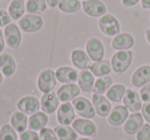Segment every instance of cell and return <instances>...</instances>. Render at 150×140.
Segmentation results:
<instances>
[{
    "label": "cell",
    "mask_w": 150,
    "mask_h": 140,
    "mask_svg": "<svg viewBox=\"0 0 150 140\" xmlns=\"http://www.w3.org/2000/svg\"><path fill=\"white\" fill-rule=\"evenodd\" d=\"M133 61V54L129 50H119L115 53L111 60L112 69L116 73H122L127 71Z\"/></svg>",
    "instance_id": "cell-1"
},
{
    "label": "cell",
    "mask_w": 150,
    "mask_h": 140,
    "mask_svg": "<svg viewBox=\"0 0 150 140\" xmlns=\"http://www.w3.org/2000/svg\"><path fill=\"white\" fill-rule=\"evenodd\" d=\"M18 108L25 114H34L38 111L40 107L39 100L35 97L27 96L22 98L17 104Z\"/></svg>",
    "instance_id": "cell-10"
},
{
    "label": "cell",
    "mask_w": 150,
    "mask_h": 140,
    "mask_svg": "<svg viewBox=\"0 0 150 140\" xmlns=\"http://www.w3.org/2000/svg\"><path fill=\"white\" fill-rule=\"evenodd\" d=\"M137 140H150V126L148 124L143 125L138 131Z\"/></svg>",
    "instance_id": "cell-35"
},
{
    "label": "cell",
    "mask_w": 150,
    "mask_h": 140,
    "mask_svg": "<svg viewBox=\"0 0 150 140\" xmlns=\"http://www.w3.org/2000/svg\"><path fill=\"white\" fill-rule=\"evenodd\" d=\"M11 16L4 9H0V27L6 26L11 23Z\"/></svg>",
    "instance_id": "cell-37"
},
{
    "label": "cell",
    "mask_w": 150,
    "mask_h": 140,
    "mask_svg": "<svg viewBox=\"0 0 150 140\" xmlns=\"http://www.w3.org/2000/svg\"><path fill=\"white\" fill-rule=\"evenodd\" d=\"M5 41L9 48L13 50H18L21 43V32L16 24H8L4 29Z\"/></svg>",
    "instance_id": "cell-7"
},
{
    "label": "cell",
    "mask_w": 150,
    "mask_h": 140,
    "mask_svg": "<svg viewBox=\"0 0 150 140\" xmlns=\"http://www.w3.org/2000/svg\"><path fill=\"white\" fill-rule=\"evenodd\" d=\"M28 127L30 130H42L48 122V117L43 112H36L28 119Z\"/></svg>",
    "instance_id": "cell-23"
},
{
    "label": "cell",
    "mask_w": 150,
    "mask_h": 140,
    "mask_svg": "<svg viewBox=\"0 0 150 140\" xmlns=\"http://www.w3.org/2000/svg\"><path fill=\"white\" fill-rule=\"evenodd\" d=\"M127 117H129V111L127 107L122 105H117L111 111L108 117V122L112 126H119L123 122H125Z\"/></svg>",
    "instance_id": "cell-21"
},
{
    "label": "cell",
    "mask_w": 150,
    "mask_h": 140,
    "mask_svg": "<svg viewBox=\"0 0 150 140\" xmlns=\"http://www.w3.org/2000/svg\"><path fill=\"white\" fill-rule=\"evenodd\" d=\"M46 0H27L26 11L30 15H40L46 9Z\"/></svg>",
    "instance_id": "cell-27"
},
{
    "label": "cell",
    "mask_w": 150,
    "mask_h": 140,
    "mask_svg": "<svg viewBox=\"0 0 150 140\" xmlns=\"http://www.w3.org/2000/svg\"><path fill=\"white\" fill-rule=\"evenodd\" d=\"M86 52L92 60L95 62L102 61L104 57V46L100 39L96 37L90 38L86 42Z\"/></svg>",
    "instance_id": "cell-8"
},
{
    "label": "cell",
    "mask_w": 150,
    "mask_h": 140,
    "mask_svg": "<svg viewBox=\"0 0 150 140\" xmlns=\"http://www.w3.org/2000/svg\"><path fill=\"white\" fill-rule=\"evenodd\" d=\"M141 5L144 9H150V0H141Z\"/></svg>",
    "instance_id": "cell-43"
},
{
    "label": "cell",
    "mask_w": 150,
    "mask_h": 140,
    "mask_svg": "<svg viewBox=\"0 0 150 140\" xmlns=\"http://www.w3.org/2000/svg\"><path fill=\"white\" fill-rule=\"evenodd\" d=\"M57 117H58V121L62 125H70L73 123V119L75 117V111L74 107L72 104L68 102H65L59 107L58 113H57Z\"/></svg>",
    "instance_id": "cell-9"
},
{
    "label": "cell",
    "mask_w": 150,
    "mask_h": 140,
    "mask_svg": "<svg viewBox=\"0 0 150 140\" xmlns=\"http://www.w3.org/2000/svg\"><path fill=\"white\" fill-rule=\"evenodd\" d=\"M146 38H147V41L150 43V29L146 30Z\"/></svg>",
    "instance_id": "cell-44"
},
{
    "label": "cell",
    "mask_w": 150,
    "mask_h": 140,
    "mask_svg": "<svg viewBox=\"0 0 150 140\" xmlns=\"http://www.w3.org/2000/svg\"><path fill=\"white\" fill-rule=\"evenodd\" d=\"M91 71L94 75L101 77V76H106L111 72V65L110 62L107 60H102L99 62H95L91 66Z\"/></svg>",
    "instance_id": "cell-26"
},
{
    "label": "cell",
    "mask_w": 150,
    "mask_h": 140,
    "mask_svg": "<svg viewBox=\"0 0 150 140\" xmlns=\"http://www.w3.org/2000/svg\"><path fill=\"white\" fill-rule=\"evenodd\" d=\"M2 80H3V76H2V72L0 70V85L2 84Z\"/></svg>",
    "instance_id": "cell-45"
},
{
    "label": "cell",
    "mask_w": 150,
    "mask_h": 140,
    "mask_svg": "<svg viewBox=\"0 0 150 140\" xmlns=\"http://www.w3.org/2000/svg\"><path fill=\"white\" fill-rule=\"evenodd\" d=\"M26 11V5L23 0H11L8 5V14L11 19L19 20L24 16Z\"/></svg>",
    "instance_id": "cell-25"
},
{
    "label": "cell",
    "mask_w": 150,
    "mask_h": 140,
    "mask_svg": "<svg viewBox=\"0 0 150 140\" xmlns=\"http://www.w3.org/2000/svg\"><path fill=\"white\" fill-rule=\"evenodd\" d=\"M94 75L90 71L84 70V71L80 72L79 76H78V85H79V88L81 89L82 92L90 93L94 88Z\"/></svg>",
    "instance_id": "cell-24"
},
{
    "label": "cell",
    "mask_w": 150,
    "mask_h": 140,
    "mask_svg": "<svg viewBox=\"0 0 150 140\" xmlns=\"http://www.w3.org/2000/svg\"><path fill=\"white\" fill-rule=\"evenodd\" d=\"M59 98L54 92L46 93L42 96L41 102H40V106L43 112L45 113H54L57 110L59 106Z\"/></svg>",
    "instance_id": "cell-12"
},
{
    "label": "cell",
    "mask_w": 150,
    "mask_h": 140,
    "mask_svg": "<svg viewBox=\"0 0 150 140\" xmlns=\"http://www.w3.org/2000/svg\"><path fill=\"white\" fill-rule=\"evenodd\" d=\"M56 77L63 84H74L78 80L77 71L70 67H61L57 70Z\"/></svg>",
    "instance_id": "cell-17"
},
{
    "label": "cell",
    "mask_w": 150,
    "mask_h": 140,
    "mask_svg": "<svg viewBox=\"0 0 150 140\" xmlns=\"http://www.w3.org/2000/svg\"><path fill=\"white\" fill-rule=\"evenodd\" d=\"M56 73L50 69H46L43 70L38 76L37 80V86L38 89L41 91L42 93L46 94V93L52 92V90L56 87Z\"/></svg>",
    "instance_id": "cell-4"
},
{
    "label": "cell",
    "mask_w": 150,
    "mask_h": 140,
    "mask_svg": "<svg viewBox=\"0 0 150 140\" xmlns=\"http://www.w3.org/2000/svg\"><path fill=\"white\" fill-rule=\"evenodd\" d=\"M19 26L23 31L32 33L40 30L43 26V20L37 15H26L19 21Z\"/></svg>",
    "instance_id": "cell-3"
},
{
    "label": "cell",
    "mask_w": 150,
    "mask_h": 140,
    "mask_svg": "<svg viewBox=\"0 0 150 140\" xmlns=\"http://www.w3.org/2000/svg\"><path fill=\"white\" fill-rule=\"evenodd\" d=\"M0 140H18L15 129L9 125H4L0 130Z\"/></svg>",
    "instance_id": "cell-33"
},
{
    "label": "cell",
    "mask_w": 150,
    "mask_h": 140,
    "mask_svg": "<svg viewBox=\"0 0 150 140\" xmlns=\"http://www.w3.org/2000/svg\"><path fill=\"white\" fill-rule=\"evenodd\" d=\"M78 140H90V139H86V138H80V139Z\"/></svg>",
    "instance_id": "cell-46"
},
{
    "label": "cell",
    "mask_w": 150,
    "mask_h": 140,
    "mask_svg": "<svg viewBox=\"0 0 150 140\" xmlns=\"http://www.w3.org/2000/svg\"><path fill=\"white\" fill-rule=\"evenodd\" d=\"M139 1L140 0H121V3H122L125 6L131 7V6H134V5L137 4Z\"/></svg>",
    "instance_id": "cell-40"
},
{
    "label": "cell",
    "mask_w": 150,
    "mask_h": 140,
    "mask_svg": "<svg viewBox=\"0 0 150 140\" xmlns=\"http://www.w3.org/2000/svg\"><path fill=\"white\" fill-rule=\"evenodd\" d=\"M150 82V66H142L134 72L132 76V84L137 88H141Z\"/></svg>",
    "instance_id": "cell-14"
},
{
    "label": "cell",
    "mask_w": 150,
    "mask_h": 140,
    "mask_svg": "<svg viewBox=\"0 0 150 140\" xmlns=\"http://www.w3.org/2000/svg\"><path fill=\"white\" fill-rule=\"evenodd\" d=\"M93 104H94L95 110L100 117H107L110 113L111 104L104 96L100 94L93 95Z\"/></svg>",
    "instance_id": "cell-16"
},
{
    "label": "cell",
    "mask_w": 150,
    "mask_h": 140,
    "mask_svg": "<svg viewBox=\"0 0 150 140\" xmlns=\"http://www.w3.org/2000/svg\"><path fill=\"white\" fill-rule=\"evenodd\" d=\"M4 35H3V32L0 29V53L2 52L3 48H4Z\"/></svg>",
    "instance_id": "cell-41"
},
{
    "label": "cell",
    "mask_w": 150,
    "mask_h": 140,
    "mask_svg": "<svg viewBox=\"0 0 150 140\" xmlns=\"http://www.w3.org/2000/svg\"><path fill=\"white\" fill-rule=\"evenodd\" d=\"M143 126V115L141 113H133L123 126V130L129 135L136 134Z\"/></svg>",
    "instance_id": "cell-20"
},
{
    "label": "cell",
    "mask_w": 150,
    "mask_h": 140,
    "mask_svg": "<svg viewBox=\"0 0 150 140\" xmlns=\"http://www.w3.org/2000/svg\"><path fill=\"white\" fill-rule=\"evenodd\" d=\"M59 9L63 13L66 14H73L77 13L80 9V2L78 0H62L59 3Z\"/></svg>",
    "instance_id": "cell-32"
},
{
    "label": "cell",
    "mask_w": 150,
    "mask_h": 140,
    "mask_svg": "<svg viewBox=\"0 0 150 140\" xmlns=\"http://www.w3.org/2000/svg\"><path fill=\"white\" fill-rule=\"evenodd\" d=\"M54 133L60 140H76L77 133L70 127L66 126H57L54 128Z\"/></svg>",
    "instance_id": "cell-29"
},
{
    "label": "cell",
    "mask_w": 150,
    "mask_h": 140,
    "mask_svg": "<svg viewBox=\"0 0 150 140\" xmlns=\"http://www.w3.org/2000/svg\"><path fill=\"white\" fill-rule=\"evenodd\" d=\"M142 113H143V117L148 123L150 124V103H146L142 107Z\"/></svg>",
    "instance_id": "cell-39"
},
{
    "label": "cell",
    "mask_w": 150,
    "mask_h": 140,
    "mask_svg": "<svg viewBox=\"0 0 150 140\" xmlns=\"http://www.w3.org/2000/svg\"><path fill=\"white\" fill-rule=\"evenodd\" d=\"M73 107L75 111L80 115V117H86V119H93L96 114L94 106L91 104V102L86 98L80 97V98L74 99L73 100Z\"/></svg>",
    "instance_id": "cell-5"
},
{
    "label": "cell",
    "mask_w": 150,
    "mask_h": 140,
    "mask_svg": "<svg viewBox=\"0 0 150 140\" xmlns=\"http://www.w3.org/2000/svg\"><path fill=\"white\" fill-rule=\"evenodd\" d=\"M57 137L54 131L50 128H43L40 131V140H58Z\"/></svg>",
    "instance_id": "cell-34"
},
{
    "label": "cell",
    "mask_w": 150,
    "mask_h": 140,
    "mask_svg": "<svg viewBox=\"0 0 150 140\" xmlns=\"http://www.w3.org/2000/svg\"><path fill=\"white\" fill-rule=\"evenodd\" d=\"M20 138L21 140H39V135L32 130H28V131L22 132Z\"/></svg>",
    "instance_id": "cell-36"
},
{
    "label": "cell",
    "mask_w": 150,
    "mask_h": 140,
    "mask_svg": "<svg viewBox=\"0 0 150 140\" xmlns=\"http://www.w3.org/2000/svg\"><path fill=\"white\" fill-rule=\"evenodd\" d=\"M71 61L75 67H77L78 69H81V70H86L92 66L91 58L81 50H75L71 54Z\"/></svg>",
    "instance_id": "cell-18"
},
{
    "label": "cell",
    "mask_w": 150,
    "mask_h": 140,
    "mask_svg": "<svg viewBox=\"0 0 150 140\" xmlns=\"http://www.w3.org/2000/svg\"><path fill=\"white\" fill-rule=\"evenodd\" d=\"M80 93V89L78 86L74 84H67L62 86L57 92V96H58L59 100L62 102H68L77 97Z\"/></svg>",
    "instance_id": "cell-11"
},
{
    "label": "cell",
    "mask_w": 150,
    "mask_h": 140,
    "mask_svg": "<svg viewBox=\"0 0 150 140\" xmlns=\"http://www.w3.org/2000/svg\"><path fill=\"white\" fill-rule=\"evenodd\" d=\"M98 25L100 30L107 36L117 35L120 31V25L117 19L112 15H104L99 19Z\"/></svg>",
    "instance_id": "cell-2"
},
{
    "label": "cell",
    "mask_w": 150,
    "mask_h": 140,
    "mask_svg": "<svg viewBox=\"0 0 150 140\" xmlns=\"http://www.w3.org/2000/svg\"><path fill=\"white\" fill-rule=\"evenodd\" d=\"M82 9L86 15L94 18L102 17L107 11L106 5L101 0H86L82 2Z\"/></svg>",
    "instance_id": "cell-6"
},
{
    "label": "cell",
    "mask_w": 150,
    "mask_h": 140,
    "mask_svg": "<svg viewBox=\"0 0 150 140\" xmlns=\"http://www.w3.org/2000/svg\"><path fill=\"white\" fill-rule=\"evenodd\" d=\"M134 37L129 33L118 34L114 39L112 40V48L117 50H127L133 48L134 45Z\"/></svg>",
    "instance_id": "cell-22"
},
{
    "label": "cell",
    "mask_w": 150,
    "mask_h": 140,
    "mask_svg": "<svg viewBox=\"0 0 150 140\" xmlns=\"http://www.w3.org/2000/svg\"><path fill=\"white\" fill-rule=\"evenodd\" d=\"M62 0H46V3H47L50 7H56L57 5H59V3Z\"/></svg>",
    "instance_id": "cell-42"
},
{
    "label": "cell",
    "mask_w": 150,
    "mask_h": 140,
    "mask_svg": "<svg viewBox=\"0 0 150 140\" xmlns=\"http://www.w3.org/2000/svg\"><path fill=\"white\" fill-rule=\"evenodd\" d=\"M16 61L9 54H3L0 56V70L6 77H11L16 72Z\"/></svg>",
    "instance_id": "cell-19"
},
{
    "label": "cell",
    "mask_w": 150,
    "mask_h": 140,
    "mask_svg": "<svg viewBox=\"0 0 150 140\" xmlns=\"http://www.w3.org/2000/svg\"><path fill=\"white\" fill-rule=\"evenodd\" d=\"M111 85H112V78L110 76H104V77L99 78L98 80H96L94 85V88H93V92L95 94H104L107 91L110 89Z\"/></svg>",
    "instance_id": "cell-31"
},
{
    "label": "cell",
    "mask_w": 150,
    "mask_h": 140,
    "mask_svg": "<svg viewBox=\"0 0 150 140\" xmlns=\"http://www.w3.org/2000/svg\"><path fill=\"white\" fill-rule=\"evenodd\" d=\"M140 95H141V99L144 102H150V84L141 89Z\"/></svg>",
    "instance_id": "cell-38"
},
{
    "label": "cell",
    "mask_w": 150,
    "mask_h": 140,
    "mask_svg": "<svg viewBox=\"0 0 150 140\" xmlns=\"http://www.w3.org/2000/svg\"><path fill=\"white\" fill-rule=\"evenodd\" d=\"M73 129L83 136H88V137L92 136L93 137L96 135V126L93 122H90L88 119H78L73 122Z\"/></svg>",
    "instance_id": "cell-15"
},
{
    "label": "cell",
    "mask_w": 150,
    "mask_h": 140,
    "mask_svg": "<svg viewBox=\"0 0 150 140\" xmlns=\"http://www.w3.org/2000/svg\"><path fill=\"white\" fill-rule=\"evenodd\" d=\"M127 92V89L123 85H114L106 93V97L112 102H119Z\"/></svg>",
    "instance_id": "cell-28"
},
{
    "label": "cell",
    "mask_w": 150,
    "mask_h": 140,
    "mask_svg": "<svg viewBox=\"0 0 150 140\" xmlns=\"http://www.w3.org/2000/svg\"><path fill=\"white\" fill-rule=\"evenodd\" d=\"M125 106L133 112H138L142 108V101L139 94L133 90H127L123 97Z\"/></svg>",
    "instance_id": "cell-13"
},
{
    "label": "cell",
    "mask_w": 150,
    "mask_h": 140,
    "mask_svg": "<svg viewBox=\"0 0 150 140\" xmlns=\"http://www.w3.org/2000/svg\"><path fill=\"white\" fill-rule=\"evenodd\" d=\"M11 126L18 132H23L28 126V117L24 112H15L11 117Z\"/></svg>",
    "instance_id": "cell-30"
}]
</instances>
